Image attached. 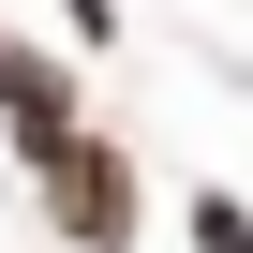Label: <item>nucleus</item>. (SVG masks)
Instances as JSON below:
<instances>
[{
    "label": "nucleus",
    "instance_id": "f257e3e1",
    "mask_svg": "<svg viewBox=\"0 0 253 253\" xmlns=\"http://www.w3.org/2000/svg\"><path fill=\"white\" fill-rule=\"evenodd\" d=\"M15 164H30V194H45V223H60L75 253H134V164H119L89 119L45 134V149H15Z\"/></svg>",
    "mask_w": 253,
    "mask_h": 253
},
{
    "label": "nucleus",
    "instance_id": "f03ea898",
    "mask_svg": "<svg viewBox=\"0 0 253 253\" xmlns=\"http://www.w3.org/2000/svg\"><path fill=\"white\" fill-rule=\"evenodd\" d=\"M0 119H15V149L75 134V75H60L45 45H15V30H0Z\"/></svg>",
    "mask_w": 253,
    "mask_h": 253
},
{
    "label": "nucleus",
    "instance_id": "7ed1b4c3",
    "mask_svg": "<svg viewBox=\"0 0 253 253\" xmlns=\"http://www.w3.org/2000/svg\"><path fill=\"white\" fill-rule=\"evenodd\" d=\"M194 253H253V209L238 194H194Z\"/></svg>",
    "mask_w": 253,
    "mask_h": 253
},
{
    "label": "nucleus",
    "instance_id": "20e7f679",
    "mask_svg": "<svg viewBox=\"0 0 253 253\" xmlns=\"http://www.w3.org/2000/svg\"><path fill=\"white\" fill-rule=\"evenodd\" d=\"M60 15H75V45H119V0H60Z\"/></svg>",
    "mask_w": 253,
    "mask_h": 253
}]
</instances>
